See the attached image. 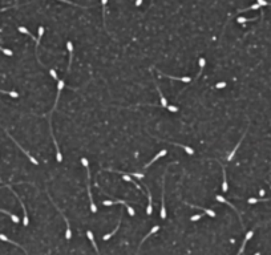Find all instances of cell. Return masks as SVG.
<instances>
[{
	"mask_svg": "<svg viewBox=\"0 0 271 255\" xmlns=\"http://www.w3.org/2000/svg\"><path fill=\"white\" fill-rule=\"evenodd\" d=\"M81 163H82V166H84L85 170H86V190H88V195H89V201H90V211L95 214V213H97V207H96V203L93 202V197H92V193H90V182H89V181H90V172H89L88 160H86L85 157H82Z\"/></svg>",
	"mask_w": 271,
	"mask_h": 255,
	"instance_id": "cell-1",
	"label": "cell"
},
{
	"mask_svg": "<svg viewBox=\"0 0 271 255\" xmlns=\"http://www.w3.org/2000/svg\"><path fill=\"white\" fill-rule=\"evenodd\" d=\"M104 206H112V205H124V206L126 207V210H128V214L130 217H134V210H133V207L130 206V205H128V202L126 201H121V199H115V201H104L102 202Z\"/></svg>",
	"mask_w": 271,
	"mask_h": 255,
	"instance_id": "cell-2",
	"label": "cell"
},
{
	"mask_svg": "<svg viewBox=\"0 0 271 255\" xmlns=\"http://www.w3.org/2000/svg\"><path fill=\"white\" fill-rule=\"evenodd\" d=\"M5 187H8V189H9V190H11L12 193H13V195H15V197L19 199V202H20V205H21V207H23V213H24V218H23V224H24V226H28V224H29V219H28V214H27V210H25L24 202H23V201L20 199L19 194L16 193V191H13V189H12V186H11V185H5Z\"/></svg>",
	"mask_w": 271,
	"mask_h": 255,
	"instance_id": "cell-3",
	"label": "cell"
},
{
	"mask_svg": "<svg viewBox=\"0 0 271 255\" xmlns=\"http://www.w3.org/2000/svg\"><path fill=\"white\" fill-rule=\"evenodd\" d=\"M5 133H7V136H8V137H9V138H11V140L13 141V142H15V144H16V146H18V147H19V149H20V150H21V152H23V153H24V154H25V156H27V157H28V158H29V161H31V162L33 163V165H39V161H37V160H35V158H33V157H32V156H31V154H29L28 152H27V150H25V149H23V147H21V145H20V144L18 142V141H16V140H15V138H13V137L11 136V134H9V133H8V130H7V129H5Z\"/></svg>",
	"mask_w": 271,
	"mask_h": 255,
	"instance_id": "cell-4",
	"label": "cell"
},
{
	"mask_svg": "<svg viewBox=\"0 0 271 255\" xmlns=\"http://www.w3.org/2000/svg\"><path fill=\"white\" fill-rule=\"evenodd\" d=\"M53 205H55V207H56V209H57V210H59V213H61V217H63V218H64V221H65V224H66V233H65V238H66V239H68V240H69V239H71V238H72V231H71V224H69V222H68V219H66L65 214H64V213H63V211H61V209H60V207H59V206H57V205H56L55 202H53Z\"/></svg>",
	"mask_w": 271,
	"mask_h": 255,
	"instance_id": "cell-5",
	"label": "cell"
},
{
	"mask_svg": "<svg viewBox=\"0 0 271 255\" xmlns=\"http://www.w3.org/2000/svg\"><path fill=\"white\" fill-rule=\"evenodd\" d=\"M162 197H161V218H166V207H165V176L162 178Z\"/></svg>",
	"mask_w": 271,
	"mask_h": 255,
	"instance_id": "cell-6",
	"label": "cell"
},
{
	"mask_svg": "<svg viewBox=\"0 0 271 255\" xmlns=\"http://www.w3.org/2000/svg\"><path fill=\"white\" fill-rule=\"evenodd\" d=\"M247 130H249V129H246V130H245V133H243L242 138H240V140L238 141V144H237V145H235V147H234V149L231 150V153H230V154H229V156H227V161H231V160L234 158V156H235L237 150H238V149H239V146H240V144H242V141H243V138H245V137H246V134H247Z\"/></svg>",
	"mask_w": 271,
	"mask_h": 255,
	"instance_id": "cell-7",
	"label": "cell"
},
{
	"mask_svg": "<svg viewBox=\"0 0 271 255\" xmlns=\"http://www.w3.org/2000/svg\"><path fill=\"white\" fill-rule=\"evenodd\" d=\"M66 49H68V52H69V64H68L66 73H69L71 66H72V59H73V44H72V41H66Z\"/></svg>",
	"mask_w": 271,
	"mask_h": 255,
	"instance_id": "cell-8",
	"label": "cell"
},
{
	"mask_svg": "<svg viewBox=\"0 0 271 255\" xmlns=\"http://www.w3.org/2000/svg\"><path fill=\"white\" fill-rule=\"evenodd\" d=\"M253 235H254V231L251 230V231H247L246 233V237H245V239H243V243H242V247L239 249V251H238V255H242V253H243V250H245V247H246V243L249 242L250 239L253 238Z\"/></svg>",
	"mask_w": 271,
	"mask_h": 255,
	"instance_id": "cell-9",
	"label": "cell"
},
{
	"mask_svg": "<svg viewBox=\"0 0 271 255\" xmlns=\"http://www.w3.org/2000/svg\"><path fill=\"white\" fill-rule=\"evenodd\" d=\"M166 154H168V150H166V149H163V150H161V152H160V153H157L156 156L153 157L152 160H150V162H148V163H146V165H145V169H146V167H149L150 165H152V163H154L156 161H157V160H160V158H161V157L166 156Z\"/></svg>",
	"mask_w": 271,
	"mask_h": 255,
	"instance_id": "cell-10",
	"label": "cell"
},
{
	"mask_svg": "<svg viewBox=\"0 0 271 255\" xmlns=\"http://www.w3.org/2000/svg\"><path fill=\"white\" fill-rule=\"evenodd\" d=\"M146 191H148V207H146V214L148 215H152V211H153V199H152V194H150L149 187L146 186Z\"/></svg>",
	"mask_w": 271,
	"mask_h": 255,
	"instance_id": "cell-11",
	"label": "cell"
},
{
	"mask_svg": "<svg viewBox=\"0 0 271 255\" xmlns=\"http://www.w3.org/2000/svg\"><path fill=\"white\" fill-rule=\"evenodd\" d=\"M157 72L160 73V75H162V76H165V77H169V79H172V80H178V81H182V82H186V84H189L190 81H192V79L190 77H174V76H170V75H163V73H161L160 70H157Z\"/></svg>",
	"mask_w": 271,
	"mask_h": 255,
	"instance_id": "cell-12",
	"label": "cell"
},
{
	"mask_svg": "<svg viewBox=\"0 0 271 255\" xmlns=\"http://www.w3.org/2000/svg\"><path fill=\"white\" fill-rule=\"evenodd\" d=\"M86 235H88L89 240H90V243H92L93 249H95V251H96V254H97V255H100V251H98V247H97V244H96V240H95V237H93V233L88 230V231H86Z\"/></svg>",
	"mask_w": 271,
	"mask_h": 255,
	"instance_id": "cell-13",
	"label": "cell"
},
{
	"mask_svg": "<svg viewBox=\"0 0 271 255\" xmlns=\"http://www.w3.org/2000/svg\"><path fill=\"white\" fill-rule=\"evenodd\" d=\"M156 88H157V92H158V95H160V101H161V105H162V108H168V100L165 98V96L162 95V92H161V89H160V86L158 85H156Z\"/></svg>",
	"mask_w": 271,
	"mask_h": 255,
	"instance_id": "cell-14",
	"label": "cell"
},
{
	"mask_svg": "<svg viewBox=\"0 0 271 255\" xmlns=\"http://www.w3.org/2000/svg\"><path fill=\"white\" fill-rule=\"evenodd\" d=\"M39 35H37V39H36V53H37V49H39V45H40V41H41V37L44 36V27L40 25L39 29H37Z\"/></svg>",
	"mask_w": 271,
	"mask_h": 255,
	"instance_id": "cell-15",
	"label": "cell"
},
{
	"mask_svg": "<svg viewBox=\"0 0 271 255\" xmlns=\"http://www.w3.org/2000/svg\"><path fill=\"white\" fill-rule=\"evenodd\" d=\"M0 239H2V240H4V242H8V243H12V244H15L16 247H19V249H21V250H23V251H24V253L27 254V251H25V249H24V247H23V246H20L19 243H16V242H13V240H11V239H9L8 237H5L4 234H0Z\"/></svg>",
	"mask_w": 271,
	"mask_h": 255,
	"instance_id": "cell-16",
	"label": "cell"
},
{
	"mask_svg": "<svg viewBox=\"0 0 271 255\" xmlns=\"http://www.w3.org/2000/svg\"><path fill=\"white\" fill-rule=\"evenodd\" d=\"M120 223H121V217L118 218V223H117V227H116V229L112 231V233H109V234H105V235L102 237V240H108V239H110V238H112L113 235H115V234L117 233V230L120 229Z\"/></svg>",
	"mask_w": 271,
	"mask_h": 255,
	"instance_id": "cell-17",
	"label": "cell"
},
{
	"mask_svg": "<svg viewBox=\"0 0 271 255\" xmlns=\"http://www.w3.org/2000/svg\"><path fill=\"white\" fill-rule=\"evenodd\" d=\"M190 206H192V207H195V209H199V210H202V211H203V213H205V214H207V215H210V217H213V218H214V217H215V215H217V214H215V213H214V211H213V210H210V209H206V207H201V206H194V205H190Z\"/></svg>",
	"mask_w": 271,
	"mask_h": 255,
	"instance_id": "cell-18",
	"label": "cell"
},
{
	"mask_svg": "<svg viewBox=\"0 0 271 255\" xmlns=\"http://www.w3.org/2000/svg\"><path fill=\"white\" fill-rule=\"evenodd\" d=\"M222 174H223V181H222V191H227L229 185H227V178H226V172H225V166H222Z\"/></svg>",
	"mask_w": 271,
	"mask_h": 255,
	"instance_id": "cell-19",
	"label": "cell"
},
{
	"mask_svg": "<svg viewBox=\"0 0 271 255\" xmlns=\"http://www.w3.org/2000/svg\"><path fill=\"white\" fill-rule=\"evenodd\" d=\"M217 201H218V202H222V203H226V205H229V206L231 207L233 210H235L237 213H238V210H237V207L234 206V205H231V202H229V201H227V199H225V198H223V197H221V195H217ZM238 214H239V213H238Z\"/></svg>",
	"mask_w": 271,
	"mask_h": 255,
	"instance_id": "cell-20",
	"label": "cell"
},
{
	"mask_svg": "<svg viewBox=\"0 0 271 255\" xmlns=\"http://www.w3.org/2000/svg\"><path fill=\"white\" fill-rule=\"evenodd\" d=\"M173 145H176V146H179V147H182L183 150H185V152L189 154V156H193L194 154V149H192V147H189V146H186V145H182V144H173Z\"/></svg>",
	"mask_w": 271,
	"mask_h": 255,
	"instance_id": "cell-21",
	"label": "cell"
},
{
	"mask_svg": "<svg viewBox=\"0 0 271 255\" xmlns=\"http://www.w3.org/2000/svg\"><path fill=\"white\" fill-rule=\"evenodd\" d=\"M102 4V20H104V28L106 29V24H105V15H106V4H108V0H101Z\"/></svg>",
	"mask_w": 271,
	"mask_h": 255,
	"instance_id": "cell-22",
	"label": "cell"
},
{
	"mask_svg": "<svg viewBox=\"0 0 271 255\" xmlns=\"http://www.w3.org/2000/svg\"><path fill=\"white\" fill-rule=\"evenodd\" d=\"M158 230H160V226H154V227H152V230H150L149 233L146 234V237H145V238H144V239L141 240V244H142V243H144V242H145V240H146V238H149L150 235H153V234H154V233H157V231H158ZM141 244H140V246H141Z\"/></svg>",
	"mask_w": 271,
	"mask_h": 255,
	"instance_id": "cell-23",
	"label": "cell"
},
{
	"mask_svg": "<svg viewBox=\"0 0 271 255\" xmlns=\"http://www.w3.org/2000/svg\"><path fill=\"white\" fill-rule=\"evenodd\" d=\"M260 8V5L256 3V4H253V5H250L249 8H243V9H239L238 11V13H242V12H247V11H253V9H259Z\"/></svg>",
	"mask_w": 271,
	"mask_h": 255,
	"instance_id": "cell-24",
	"label": "cell"
},
{
	"mask_svg": "<svg viewBox=\"0 0 271 255\" xmlns=\"http://www.w3.org/2000/svg\"><path fill=\"white\" fill-rule=\"evenodd\" d=\"M255 20H258V18H253V19L238 18V19H237V21H238V23H240V24H245V23H249V21H255Z\"/></svg>",
	"mask_w": 271,
	"mask_h": 255,
	"instance_id": "cell-25",
	"label": "cell"
},
{
	"mask_svg": "<svg viewBox=\"0 0 271 255\" xmlns=\"http://www.w3.org/2000/svg\"><path fill=\"white\" fill-rule=\"evenodd\" d=\"M18 31H19V32H21V33H24V35H28L29 37H32L33 40H35V37H33V36L31 35V32H29L27 28H24V27H18Z\"/></svg>",
	"mask_w": 271,
	"mask_h": 255,
	"instance_id": "cell-26",
	"label": "cell"
},
{
	"mask_svg": "<svg viewBox=\"0 0 271 255\" xmlns=\"http://www.w3.org/2000/svg\"><path fill=\"white\" fill-rule=\"evenodd\" d=\"M129 176L130 177H136V178H138V179H142L144 177H145V174H144V173H130Z\"/></svg>",
	"mask_w": 271,
	"mask_h": 255,
	"instance_id": "cell-27",
	"label": "cell"
},
{
	"mask_svg": "<svg viewBox=\"0 0 271 255\" xmlns=\"http://www.w3.org/2000/svg\"><path fill=\"white\" fill-rule=\"evenodd\" d=\"M0 51H2L4 55H7V56H12L13 55V52L11 51V49H7V48H3V47H0Z\"/></svg>",
	"mask_w": 271,
	"mask_h": 255,
	"instance_id": "cell-28",
	"label": "cell"
},
{
	"mask_svg": "<svg viewBox=\"0 0 271 255\" xmlns=\"http://www.w3.org/2000/svg\"><path fill=\"white\" fill-rule=\"evenodd\" d=\"M49 75H51V76H52V79H53V80H56V81H59V77H57V73H56V70H55V69H52V68H51V69H49Z\"/></svg>",
	"mask_w": 271,
	"mask_h": 255,
	"instance_id": "cell-29",
	"label": "cell"
},
{
	"mask_svg": "<svg viewBox=\"0 0 271 255\" xmlns=\"http://www.w3.org/2000/svg\"><path fill=\"white\" fill-rule=\"evenodd\" d=\"M202 215H203V214H197V215H193V217H190V221H192V222H197V221H199L201 218H202Z\"/></svg>",
	"mask_w": 271,
	"mask_h": 255,
	"instance_id": "cell-30",
	"label": "cell"
},
{
	"mask_svg": "<svg viewBox=\"0 0 271 255\" xmlns=\"http://www.w3.org/2000/svg\"><path fill=\"white\" fill-rule=\"evenodd\" d=\"M256 3L260 5V7H267V5H271V3L266 2V0H256Z\"/></svg>",
	"mask_w": 271,
	"mask_h": 255,
	"instance_id": "cell-31",
	"label": "cell"
},
{
	"mask_svg": "<svg viewBox=\"0 0 271 255\" xmlns=\"http://www.w3.org/2000/svg\"><path fill=\"white\" fill-rule=\"evenodd\" d=\"M59 2H61V3H66V4H71V5H75V7H79V8H82V5H79V4H76V3L69 2V0H59Z\"/></svg>",
	"mask_w": 271,
	"mask_h": 255,
	"instance_id": "cell-32",
	"label": "cell"
},
{
	"mask_svg": "<svg viewBox=\"0 0 271 255\" xmlns=\"http://www.w3.org/2000/svg\"><path fill=\"white\" fill-rule=\"evenodd\" d=\"M166 109L170 110V112H173V113L178 112V108H177V106H173V105H168V108H166Z\"/></svg>",
	"mask_w": 271,
	"mask_h": 255,
	"instance_id": "cell-33",
	"label": "cell"
},
{
	"mask_svg": "<svg viewBox=\"0 0 271 255\" xmlns=\"http://www.w3.org/2000/svg\"><path fill=\"white\" fill-rule=\"evenodd\" d=\"M215 86H217V88H218V89H221V88H225V86H226V82H218Z\"/></svg>",
	"mask_w": 271,
	"mask_h": 255,
	"instance_id": "cell-34",
	"label": "cell"
},
{
	"mask_svg": "<svg viewBox=\"0 0 271 255\" xmlns=\"http://www.w3.org/2000/svg\"><path fill=\"white\" fill-rule=\"evenodd\" d=\"M142 2H144V0H136V7H140L142 4Z\"/></svg>",
	"mask_w": 271,
	"mask_h": 255,
	"instance_id": "cell-35",
	"label": "cell"
},
{
	"mask_svg": "<svg viewBox=\"0 0 271 255\" xmlns=\"http://www.w3.org/2000/svg\"><path fill=\"white\" fill-rule=\"evenodd\" d=\"M259 194L263 197V195H265V190H260V191H259Z\"/></svg>",
	"mask_w": 271,
	"mask_h": 255,
	"instance_id": "cell-36",
	"label": "cell"
},
{
	"mask_svg": "<svg viewBox=\"0 0 271 255\" xmlns=\"http://www.w3.org/2000/svg\"><path fill=\"white\" fill-rule=\"evenodd\" d=\"M254 255H260V253H255V254H254Z\"/></svg>",
	"mask_w": 271,
	"mask_h": 255,
	"instance_id": "cell-37",
	"label": "cell"
},
{
	"mask_svg": "<svg viewBox=\"0 0 271 255\" xmlns=\"http://www.w3.org/2000/svg\"><path fill=\"white\" fill-rule=\"evenodd\" d=\"M2 187H4V186H0V189H2Z\"/></svg>",
	"mask_w": 271,
	"mask_h": 255,
	"instance_id": "cell-38",
	"label": "cell"
},
{
	"mask_svg": "<svg viewBox=\"0 0 271 255\" xmlns=\"http://www.w3.org/2000/svg\"><path fill=\"white\" fill-rule=\"evenodd\" d=\"M49 255H51V251H49Z\"/></svg>",
	"mask_w": 271,
	"mask_h": 255,
	"instance_id": "cell-39",
	"label": "cell"
}]
</instances>
